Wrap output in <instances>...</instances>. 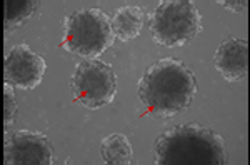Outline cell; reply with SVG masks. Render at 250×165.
I'll use <instances>...</instances> for the list:
<instances>
[{
    "label": "cell",
    "mask_w": 250,
    "mask_h": 165,
    "mask_svg": "<svg viewBox=\"0 0 250 165\" xmlns=\"http://www.w3.org/2000/svg\"><path fill=\"white\" fill-rule=\"evenodd\" d=\"M195 94V74L179 59L157 60L139 82V100L145 112L162 120L184 114Z\"/></svg>",
    "instance_id": "cell-1"
},
{
    "label": "cell",
    "mask_w": 250,
    "mask_h": 165,
    "mask_svg": "<svg viewBox=\"0 0 250 165\" xmlns=\"http://www.w3.org/2000/svg\"><path fill=\"white\" fill-rule=\"evenodd\" d=\"M152 150L157 165H222L227 160L222 135L200 124H182L162 132Z\"/></svg>",
    "instance_id": "cell-2"
},
{
    "label": "cell",
    "mask_w": 250,
    "mask_h": 165,
    "mask_svg": "<svg viewBox=\"0 0 250 165\" xmlns=\"http://www.w3.org/2000/svg\"><path fill=\"white\" fill-rule=\"evenodd\" d=\"M62 49L85 60L97 59L115 40L110 17L100 9H79L63 19Z\"/></svg>",
    "instance_id": "cell-3"
},
{
    "label": "cell",
    "mask_w": 250,
    "mask_h": 165,
    "mask_svg": "<svg viewBox=\"0 0 250 165\" xmlns=\"http://www.w3.org/2000/svg\"><path fill=\"white\" fill-rule=\"evenodd\" d=\"M148 29L159 45L182 47L202 30V15L188 0H164L148 15Z\"/></svg>",
    "instance_id": "cell-4"
},
{
    "label": "cell",
    "mask_w": 250,
    "mask_h": 165,
    "mask_svg": "<svg viewBox=\"0 0 250 165\" xmlns=\"http://www.w3.org/2000/svg\"><path fill=\"white\" fill-rule=\"evenodd\" d=\"M74 102L83 107L100 108L110 103L117 95V74L110 63L99 59L83 60L75 67L70 79Z\"/></svg>",
    "instance_id": "cell-5"
},
{
    "label": "cell",
    "mask_w": 250,
    "mask_h": 165,
    "mask_svg": "<svg viewBox=\"0 0 250 165\" xmlns=\"http://www.w3.org/2000/svg\"><path fill=\"white\" fill-rule=\"evenodd\" d=\"M3 162L7 165H50L55 162L54 147L42 132L17 130L7 135Z\"/></svg>",
    "instance_id": "cell-6"
},
{
    "label": "cell",
    "mask_w": 250,
    "mask_h": 165,
    "mask_svg": "<svg viewBox=\"0 0 250 165\" xmlns=\"http://www.w3.org/2000/svg\"><path fill=\"white\" fill-rule=\"evenodd\" d=\"M45 70V59L35 54L27 43H19L5 55L3 80L19 90H34L42 83Z\"/></svg>",
    "instance_id": "cell-7"
},
{
    "label": "cell",
    "mask_w": 250,
    "mask_h": 165,
    "mask_svg": "<svg viewBox=\"0 0 250 165\" xmlns=\"http://www.w3.org/2000/svg\"><path fill=\"white\" fill-rule=\"evenodd\" d=\"M213 65L227 82H239L249 74V42L244 39H227L213 57Z\"/></svg>",
    "instance_id": "cell-8"
},
{
    "label": "cell",
    "mask_w": 250,
    "mask_h": 165,
    "mask_svg": "<svg viewBox=\"0 0 250 165\" xmlns=\"http://www.w3.org/2000/svg\"><path fill=\"white\" fill-rule=\"evenodd\" d=\"M144 19H145V12L142 7L139 5L120 7L114 14V17L110 19L114 35L120 42H128V40L137 39L140 35V32H142Z\"/></svg>",
    "instance_id": "cell-9"
},
{
    "label": "cell",
    "mask_w": 250,
    "mask_h": 165,
    "mask_svg": "<svg viewBox=\"0 0 250 165\" xmlns=\"http://www.w3.org/2000/svg\"><path fill=\"white\" fill-rule=\"evenodd\" d=\"M100 154L107 164L124 165L132 162V144L124 134H110L102 140L100 145Z\"/></svg>",
    "instance_id": "cell-10"
},
{
    "label": "cell",
    "mask_w": 250,
    "mask_h": 165,
    "mask_svg": "<svg viewBox=\"0 0 250 165\" xmlns=\"http://www.w3.org/2000/svg\"><path fill=\"white\" fill-rule=\"evenodd\" d=\"M37 0H5V35L22 27L39 9Z\"/></svg>",
    "instance_id": "cell-11"
},
{
    "label": "cell",
    "mask_w": 250,
    "mask_h": 165,
    "mask_svg": "<svg viewBox=\"0 0 250 165\" xmlns=\"http://www.w3.org/2000/svg\"><path fill=\"white\" fill-rule=\"evenodd\" d=\"M17 110H19V103L17 99H15L14 87L5 83L3 85V124L5 125H12Z\"/></svg>",
    "instance_id": "cell-12"
},
{
    "label": "cell",
    "mask_w": 250,
    "mask_h": 165,
    "mask_svg": "<svg viewBox=\"0 0 250 165\" xmlns=\"http://www.w3.org/2000/svg\"><path fill=\"white\" fill-rule=\"evenodd\" d=\"M220 5L232 12H247L249 2L247 0H220Z\"/></svg>",
    "instance_id": "cell-13"
}]
</instances>
